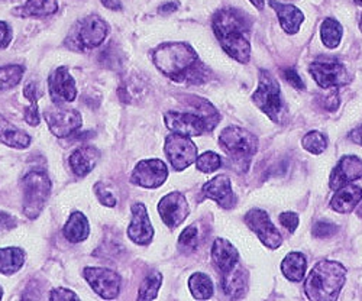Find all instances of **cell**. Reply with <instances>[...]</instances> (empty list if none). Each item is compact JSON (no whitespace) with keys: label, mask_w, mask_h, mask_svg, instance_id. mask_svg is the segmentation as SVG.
I'll list each match as a JSON object with an SVG mask.
<instances>
[{"label":"cell","mask_w":362,"mask_h":301,"mask_svg":"<svg viewBox=\"0 0 362 301\" xmlns=\"http://www.w3.org/2000/svg\"><path fill=\"white\" fill-rule=\"evenodd\" d=\"M154 66L171 81L202 84L209 78V69L200 61L196 49L187 42H165L153 51Z\"/></svg>","instance_id":"obj_1"},{"label":"cell","mask_w":362,"mask_h":301,"mask_svg":"<svg viewBox=\"0 0 362 301\" xmlns=\"http://www.w3.org/2000/svg\"><path fill=\"white\" fill-rule=\"evenodd\" d=\"M214 33L223 51L240 64L251 58V22L245 13L226 8L214 15Z\"/></svg>","instance_id":"obj_2"},{"label":"cell","mask_w":362,"mask_h":301,"mask_svg":"<svg viewBox=\"0 0 362 301\" xmlns=\"http://www.w3.org/2000/svg\"><path fill=\"white\" fill-rule=\"evenodd\" d=\"M189 110L178 112L170 110L164 116L165 126L180 135L186 136H202L212 132L221 122V114L215 106L202 98L186 99Z\"/></svg>","instance_id":"obj_3"},{"label":"cell","mask_w":362,"mask_h":301,"mask_svg":"<svg viewBox=\"0 0 362 301\" xmlns=\"http://www.w3.org/2000/svg\"><path fill=\"white\" fill-rule=\"evenodd\" d=\"M346 268L335 261H320L305 281V293L313 301H335L346 281Z\"/></svg>","instance_id":"obj_4"},{"label":"cell","mask_w":362,"mask_h":301,"mask_svg":"<svg viewBox=\"0 0 362 301\" xmlns=\"http://www.w3.org/2000/svg\"><path fill=\"white\" fill-rule=\"evenodd\" d=\"M219 146L228 155L230 168L238 172H247L258 150V139L244 128L228 126L219 135Z\"/></svg>","instance_id":"obj_5"},{"label":"cell","mask_w":362,"mask_h":301,"mask_svg":"<svg viewBox=\"0 0 362 301\" xmlns=\"http://www.w3.org/2000/svg\"><path fill=\"white\" fill-rule=\"evenodd\" d=\"M109 35V25L99 15H88L78 20L66 38V45L74 51H90L100 47Z\"/></svg>","instance_id":"obj_6"},{"label":"cell","mask_w":362,"mask_h":301,"mask_svg":"<svg viewBox=\"0 0 362 301\" xmlns=\"http://www.w3.org/2000/svg\"><path fill=\"white\" fill-rule=\"evenodd\" d=\"M252 102L262 113H265L271 120H273V122L283 124V120L287 116V110L281 99V87L276 77L269 71H259L258 88L252 95Z\"/></svg>","instance_id":"obj_7"},{"label":"cell","mask_w":362,"mask_h":301,"mask_svg":"<svg viewBox=\"0 0 362 301\" xmlns=\"http://www.w3.org/2000/svg\"><path fill=\"white\" fill-rule=\"evenodd\" d=\"M23 213L28 219H37L51 194V179L45 171H29L22 179Z\"/></svg>","instance_id":"obj_8"},{"label":"cell","mask_w":362,"mask_h":301,"mask_svg":"<svg viewBox=\"0 0 362 301\" xmlns=\"http://www.w3.org/2000/svg\"><path fill=\"white\" fill-rule=\"evenodd\" d=\"M309 71L322 88H339L351 81L348 69L335 58H319L309 67Z\"/></svg>","instance_id":"obj_9"},{"label":"cell","mask_w":362,"mask_h":301,"mask_svg":"<svg viewBox=\"0 0 362 301\" xmlns=\"http://www.w3.org/2000/svg\"><path fill=\"white\" fill-rule=\"evenodd\" d=\"M164 150L171 167L177 172L189 168L197 160V145L186 135L170 134L165 139Z\"/></svg>","instance_id":"obj_10"},{"label":"cell","mask_w":362,"mask_h":301,"mask_svg":"<svg viewBox=\"0 0 362 301\" xmlns=\"http://www.w3.org/2000/svg\"><path fill=\"white\" fill-rule=\"evenodd\" d=\"M44 117L51 134L57 138H67L77 132L83 125L78 110L63 107L62 105H55V107L45 110Z\"/></svg>","instance_id":"obj_11"},{"label":"cell","mask_w":362,"mask_h":301,"mask_svg":"<svg viewBox=\"0 0 362 301\" xmlns=\"http://www.w3.org/2000/svg\"><path fill=\"white\" fill-rule=\"evenodd\" d=\"M83 276L88 285L102 298L113 300L119 295L122 280H120V276L116 274L115 271L100 266H87L83 269Z\"/></svg>","instance_id":"obj_12"},{"label":"cell","mask_w":362,"mask_h":301,"mask_svg":"<svg viewBox=\"0 0 362 301\" xmlns=\"http://www.w3.org/2000/svg\"><path fill=\"white\" fill-rule=\"evenodd\" d=\"M247 226L258 236L261 242L269 248L277 249L283 244V236L279 229L269 220L268 213L261 208H251L244 218Z\"/></svg>","instance_id":"obj_13"},{"label":"cell","mask_w":362,"mask_h":301,"mask_svg":"<svg viewBox=\"0 0 362 301\" xmlns=\"http://www.w3.org/2000/svg\"><path fill=\"white\" fill-rule=\"evenodd\" d=\"M168 177L167 165L161 160H144L132 171L131 183L144 189H158Z\"/></svg>","instance_id":"obj_14"},{"label":"cell","mask_w":362,"mask_h":301,"mask_svg":"<svg viewBox=\"0 0 362 301\" xmlns=\"http://www.w3.org/2000/svg\"><path fill=\"white\" fill-rule=\"evenodd\" d=\"M48 92L55 105L71 103L77 98L74 77L67 67L55 69L48 77Z\"/></svg>","instance_id":"obj_15"},{"label":"cell","mask_w":362,"mask_h":301,"mask_svg":"<svg viewBox=\"0 0 362 301\" xmlns=\"http://www.w3.org/2000/svg\"><path fill=\"white\" fill-rule=\"evenodd\" d=\"M158 213H160L163 222L170 229H175L187 219V216L190 213V207L183 194L178 191H174L160 200Z\"/></svg>","instance_id":"obj_16"},{"label":"cell","mask_w":362,"mask_h":301,"mask_svg":"<svg viewBox=\"0 0 362 301\" xmlns=\"http://www.w3.org/2000/svg\"><path fill=\"white\" fill-rule=\"evenodd\" d=\"M128 236L136 245H149L154 237V228L142 203L132 206V222L128 228Z\"/></svg>","instance_id":"obj_17"},{"label":"cell","mask_w":362,"mask_h":301,"mask_svg":"<svg viewBox=\"0 0 362 301\" xmlns=\"http://www.w3.org/2000/svg\"><path fill=\"white\" fill-rule=\"evenodd\" d=\"M206 199L216 201L222 208H233L236 206V196L232 190V182L228 175H218L210 179L202 190Z\"/></svg>","instance_id":"obj_18"},{"label":"cell","mask_w":362,"mask_h":301,"mask_svg":"<svg viewBox=\"0 0 362 301\" xmlns=\"http://www.w3.org/2000/svg\"><path fill=\"white\" fill-rule=\"evenodd\" d=\"M362 178V160L355 155H345L330 174L329 186L337 190L345 184H349Z\"/></svg>","instance_id":"obj_19"},{"label":"cell","mask_w":362,"mask_h":301,"mask_svg":"<svg viewBox=\"0 0 362 301\" xmlns=\"http://www.w3.org/2000/svg\"><path fill=\"white\" fill-rule=\"evenodd\" d=\"M269 6L276 11L280 25L286 34L294 35L300 31L301 23L305 22V15L298 8L294 5L280 4L277 0H269Z\"/></svg>","instance_id":"obj_20"},{"label":"cell","mask_w":362,"mask_h":301,"mask_svg":"<svg viewBox=\"0 0 362 301\" xmlns=\"http://www.w3.org/2000/svg\"><path fill=\"white\" fill-rule=\"evenodd\" d=\"M223 293L230 298H243L248 290L247 269L236 264L228 273L222 274Z\"/></svg>","instance_id":"obj_21"},{"label":"cell","mask_w":362,"mask_h":301,"mask_svg":"<svg viewBox=\"0 0 362 301\" xmlns=\"http://www.w3.org/2000/svg\"><path fill=\"white\" fill-rule=\"evenodd\" d=\"M362 200V189L355 184H345L335 190V196L330 200L332 210L338 213H351Z\"/></svg>","instance_id":"obj_22"},{"label":"cell","mask_w":362,"mask_h":301,"mask_svg":"<svg viewBox=\"0 0 362 301\" xmlns=\"http://www.w3.org/2000/svg\"><path fill=\"white\" fill-rule=\"evenodd\" d=\"M100 158V153L93 146H81L76 149L74 153L70 155L69 163L73 170V172L77 177H86L93 171L98 161Z\"/></svg>","instance_id":"obj_23"},{"label":"cell","mask_w":362,"mask_h":301,"mask_svg":"<svg viewBox=\"0 0 362 301\" xmlns=\"http://www.w3.org/2000/svg\"><path fill=\"white\" fill-rule=\"evenodd\" d=\"M212 259L221 274L228 273L236 264H239V252L226 239L218 237L212 247Z\"/></svg>","instance_id":"obj_24"},{"label":"cell","mask_w":362,"mask_h":301,"mask_svg":"<svg viewBox=\"0 0 362 301\" xmlns=\"http://www.w3.org/2000/svg\"><path fill=\"white\" fill-rule=\"evenodd\" d=\"M58 11V0H26L22 6L13 9L19 18H45Z\"/></svg>","instance_id":"obj_25"},{"label":"cell","mask_w":362,"mask_h":301,"mask_svg":"<svg viewBox=\"0 0 362 301\" xmlns=\"http://www.w3.org/2000/svg\"><path fill=\"white\" fill-rule=\"evenodd\" d=\"M31 136L25 131L12 125L8 119L0 116V142L6 146L16 148V149H26L31 145Z\"/></svg>","instance_id":"obj_26"},{"label":"cell","mask_w":362,"mask_h":301,"mask_svg":"<svg viewBox=\"0 0 362 301\" xmlns=\"http://www.w3.org/2000/svg\"><path fill=\"white\" fill-rule=\"evenodd\" d=\"M64 237L71 244H80L83 240L88 237L90 226L87 218L81 212L71 213L70 219L67 220L64 229H63Z\"/></svg>","instance_id":"obj_27"},{"label":"cell","mask_w":362,"mask_h":301,"mask_svg":"<svg viewBox=\"0 0 362 301\" xmlns=\"http://www.w3.org/2000/svg\"><path fill=\"white\" fill-rule=\"evenodd\" d=\"M308 268V261L303 254L291 252L281 262V271L287 280L293 283H300L305 278Z\"/></svg>","instance_id":"obj_28"},{"label":"cell","mask_w":362,"mask_h":301,"mask_svg":"<svg viewBox=\"0 0 362 301\" xmlns=\"http://www.w3.org/2000/svg\"><path fill=\"white\" fill-rule=\"evenodd\" d=\"M25 252L21 248H2L0 249V274L12 276L23 266Z\"/></svg>","instance_id":"obj_29"},{"label":"cell","mask_w":362,"mask_h":301,"mask_svg":"<svg viewBox=\"0 0 362 301\" xmlns=\"http://www.w3.org/2000/svg\"><path fill=\"white\" fill-rule=\"evenodd\" d=\"M344 35V29L342 25L334 19V18H327L322 22L320 26V37H322V42L325 44V47H327L329 49H335L339 47L341 40Z\"/></svg>","instance_id":"obj_30"},{"label":"cell","mask_w":362,"mask_h":301,"mask_svg":"<svg viewBox=\"0 0 362 301\" xmlns=\"http://www.w3.org/2000/svg\"><path fill=\"white\" fill-rule=\"evenodd\" d=\"M189 288L197 300H209L214 295V283L203 273H196L190 277Z\"/></svg>","instance_id":"obj_31"},{"label":"cell","mask_w":362,"mask_h":301,"mask_svg":"<svg viewBox=\"0 0 362 301\" xmlns=\"http://www.w3.org/2000/svg\"><path fill=\"white\" fill-rule=\"evenodd\" d=\"M163 285V276L158 273V271H154L151 273L139 287L138 293V300H154L158 295L160 287Z\"/></svg>","instance_id":"obj_32"},{"label":"cell","mask_w":362,"mask_h":301,"mask_svg":"<svg viewBox=\"0 0 362 301\" xmlns=\"http://www.w3.org/2000/svg\"><path fill=\"white\" fill-rule=\"evenodd\" d=\"M23 73L25 69L18 64L0 67V90H9L12 87H16L21 83Z\"/></svg>","instance_id":"obj_33"},{"label":"cell","mask_w":362,"mask_h":301,"mask_svg":"<svg viewBox=\"0 0 362 301\" xmlns=\"http://www.w3.org/2000/svg\"><path fill=\"white\" fill-rule=\"evenodd\" d=\"M301 146H303L308 153L319 155L327 148V138L319 131H312L301 139Z\"/></svg>","instance_id":"obj_34"},{"label":"cell","mask_w":362,"mask_h":301,"mask_svg":"<svg viewBox=\"0 0 362 301\" xmlns=\"http://www.w3.org/2000/svg\"><path fill=\"white\" fill-rule=\"evenodd\" d=\"M197 170L204 174H212L218 171L222 167V158L216 153H212V150H207V153L202 154L196 160Z\"/></svg>","instance_id":"obj_35"},{"label":"cell","mask_w":362,"mask_h":301,"mask_svg":"<svg viewBox=\"0 0 362 301\" xmlns=\"http://www.w3.org/2000/svg\"><path fill=\"white\" fill-rule=\"evenodd\" d=\"M199 244V229L192 225L183 230L178 237V248L181 252H192L197 248Z\"/></svg>","instance_id":"obj_36"},{"label":"cell","mask_w":362,"mask_h":301,"mask_svg":"<svg viewBox=\"0 0 362 301\" xmlns=\"http://www.w3.org/2000/svg\"><path fill=\"white\" fill-rule=\"evenodd\" d=\"M327 92L323 95H319L317 102L319 105L329 112H334L339 106V95H338V88H326Z\"/></svg>","instance_id":"obj_37"},{"label":"cell","mask_w":362,"mask_h":301,"mask_svg":"<svg viewBox=\"0 0 362 301\" xmlns=\"http://www.w3.org/2000/svg\"><path fill=\"white\" fill-rule=\"evenodd\" d=\"M338 230H339V226H337L332 222H327V220H319L313 226V235L320 239H327L330 236H334V235H337Z\"/></svg>","instance_id":"obj_38"},{"label":"cell","mask_w":362,"mask_h":301,"mask_svg":"<svg viewBox=\"0 0 362 301\" xmlns=\"http://www.w3.org/2000/svg\"><path fill=\"white\" fill-rule=\"evenodd\" d=\"M95 194L99 199V201L106 207H115L117 200L115 194L109 190V187L105 183H96L95 184Z\"/></svg>","instance_id":"obj_39"},{"label":"cell","mask_w":362,"mask_h":301,"mask_svg":"<svg viewBox=\"0 0 362 301\" xmlns=\"http://www.w3.org/2000/svg\"><path fill=\"white\" fill-rule=\"evenodd\" d=\"M23 119L25 122L28 125L31 126H38L40 125V109H38V102H33L31 105H29L26 109H25V113H23Z\"/></svg>","instance_id":"obj_40"},{"label":"cell","mask_w":362,"mask_h":301,"mask_svg":"<svg viewBox=\"0 0 362 301\" xmlns=\"http://www.w3.org/2000/svg\"><path fill=\"white\" fill-rule=\"evenodd\" d=\"M283 74H284L286 81H288L294 88H297V90H305L306 88L303 78L298 76V73L294 69H286Z\"/></svg>","instance_id":"obj_41"},{"label":"cell","mask_w":362,"mask_h":301,"mask_svg":"<svg viewBox=\"0 0 362 301\" xmlns=\"http://www.w3.org/2000/svg\"><path fill=\"white\" fill-rule=\"evenodd\" d=\"M11 42H12V29L6 22L0 20V49H6Z\"/></svg>","instance_id":"obj_42"},{"label":"cell","mask_w":362,"mask_h":301,"mask_svg":"<svg viewBox=\"0 0 362 301\" xmlns=\"http://www.w3.org/2000/svg\"><path fill=\"white\" fill-rule=\"evenodd\" d=\"M280 223L290 232L293 233L297 226H298V216L293 212H284L280 215Z\"/></svg>","instance_id":"obj_43"},{"label":"cell","mask_w":362,"mask_h":301,"mask_svg":"<svg viewBox=\"0 0 362 301\" xmlns=\"http://www.w3.org/2000/svg\"><path fill=\"white\" fill-rule=\"evenodd\" d=\"M49 300H78V295L67 288H55L48 295Z\"/></svg>","instance_id":"obj_44"},{"label":"cell","mask_w":362,"mask_h":301,"mask_svg":"<svg viewBox=\"0 0 362 301\" xmlns=\"http://www.w3.org/2000/svg\"><path fill=\"white\" fill-rule=\"evenodd\" d=\"M13 228H16V219L9 213L4 212V210H0V233L9 232Z\"/></svg>","instance_id":"obj_45"},{"label":"cell","mask_w":362,"mask_h":301,"mask_svg":"<svg viewBox=\"0 0 362 301\" xmlns=\"http://www.w3.org/2000/svg\"><path fill=\"white\" fill-rule=\"evenodd\" d=\"M23 96L29 100V102H38V99H40V92H38V85H37V83H34V81H31V83H28L26 85H25V88H23Z\"/></svg>","instance_id":"obj_46"},{"label":"cell","mask_w":362,"mask_h":301,"mask_svg":"<svg viewBox=\"0 0 362 301\" xmlns=\"http://www.w3.org/2000/svg\"><path fill=\"white\" fill-rule=\"evenodd\" d=\"M178 9V2H167L163 6L158 8V13L161 15H170Z\"/></svg>","instance_id":"obj_47"},{"label":"cell","mask_w":362,"mask_h":301,"mask_svg":"<svg viewBox=\"0 0 362 301\" xmlns=\"http://www.w3.org/2000/svg\"><path fill=\"white\" fill-rule=\"evenodd\" d=\"M348 136H349V139H351L352 142H355V143H358V145L362 146V125H359L358 128L352 129Z\"/></svg>","instance_id":"obj_48"},{"label":"cell","mask_w":362,"mask_h":301,"mask_svg":"<svg viewBox=\"0 0 362 301\" xmlns=\"http://www.w3.org/2000/svg\"><path fill=\"white\" fill-rule=\"evenodd\" d=\"M102 5L110 11H120L122 9V2L120 0H100Z\"/></svg>","instance_id":"obj_49"},{"label":"cell","mask_w":362,"mask_h":301,"mask_svg":"<svg viewBox=\"0 0 362 301\" xmlns=\"http://www.w3.org/2000/svg\"><path fill=\"white\" fill-rule=\"evenodd\" d=\"M250 2L258 9V11H262L264 9V5H265V0H250Z\"/></svg>","instance_id":"obj_50"},{"label":"cell","mask_w":362,"mask_h":301,"mask_svg":"<svg viewBox=\"0 0 362 301\" xmlns=\"http://www.w3.org/2000/svg\"><path fill=\"white\" fill-rule=\"evenodd\" d=\"M359 29H361V33H362V12H361V16H359Z\"/></svg>","instance_id":"obj_51"},{"label":"cell","mask_w":362,"mask_h":301,"mask_svg":"<svg viewBox=\"0 0 362 301\" xmlns=\"http://www.w3.org/2000/svg\"><path fill=\"white\" fill-rule=\"evenodd\" d=\"M358 216H359V218H362V206H361V207H359V210H358Z\"/></svg>","instance_id":"obj_52"},{"label":"cell","mask_w":362,"mask_h":301,"mask_svg":"<svg viewBox=\"0 0 362 301\" xmlns=\"http://www.w3.org/2000/svg\"><path fill=\"white\" fill-rule=\"evenodd\" d=\"M2 297H4V290H2V287H0V300H2Z\"/></svg>","instance_id":"obj_53"},{"label":"cell","mask_w":362,"mask_h":301,"mask_svg":"<svg viewBox=\"0 0 362 301\" xmlns=\"http://www.w3.org/2000/svg\"><path fill=\"white\" fill-rule=\"evenodd\" d=\"M355 4L359 5V6H362V0H355Z\"/></svg>","instance_id":"obj_54"},{"label":"cell","mask_w":362,"mask_h":301,"mask_svg":"<svg viewBox=\"0 0 362 301\" xmlns=\"http://www.w3.org/2000/svg\"><path fill=\"white\" fill-rule=\"evenodd\" d=\"M0 2H6V0H0Z\"/></svg>","instance_id":"obj_55"}]
</instances>
